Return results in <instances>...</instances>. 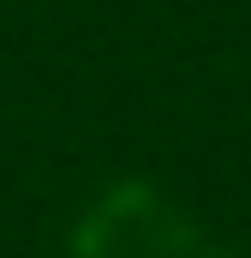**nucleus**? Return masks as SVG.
I'll list each match as a JSON object with an SVG mask.
<instances>
[{
  "instance_id": "nucleus-1",
  "label": "nucleus",
  "mask_w": 251,
  "mask_h": 258,
  "mask_svg": "<svg viewBox=\"0 0 251 258\" xmlns=\"http://www.w3.org/2000/svg\"><path fill=\"white\" fill-rule=\"evenodd\" d=\"M66 258H233L156 180H108L66 234Z\"/></svg>"
}]
</instances>
